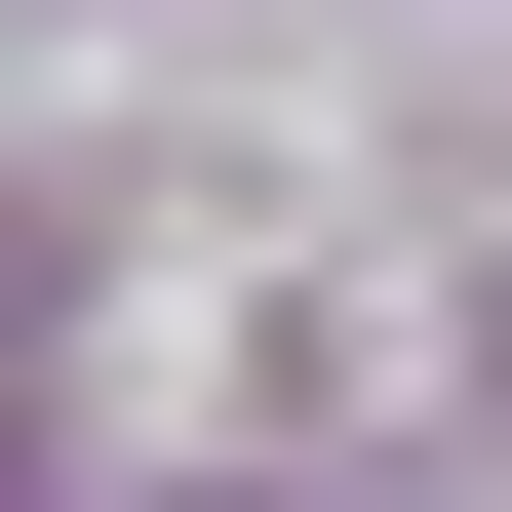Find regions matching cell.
<instances>
[{"label": "cell", "instance_id": "1", "mask_svg": "<svg viewBox=\"0 0 512 512\" xmlns=\"http://www.w3.org/2000/svg\"><path fill=\"white\" fill-rule=\"evenodd\" d=\"M473 434H512V355H473Z\"/></svg>", "mask_w": 512, "mask_h": 512}]
</instances>
